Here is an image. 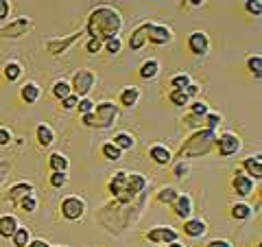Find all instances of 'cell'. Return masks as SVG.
Returning a JSON list of instances; mask_svg holds the SVG:
<instances>
[{"instance_id": "cell-1", "label": "cell", "mask_w": 262, "mask_h": 247, "mask_svg": "<svg viewBox=\"0 0 262 247\" xmlns=\"http://www.w3.org/2000/svg\"><path fill=\"white\" fill-rule=\"evenodd\" d=\"M122 27H125V18L122 13L112 5H96L85 18L83 33L88 37H96L105 42L110 37H118Z\"/></svg>"}, {"instance_id": "cell-2", "label": "cell", "mask_w": 262, "mask_h": 247, "mask_svg": "<svg viewBox=\"0 0 262 247\" xmlns=\"http://www.w3.org/2000/svg\"><path fill=\"white\" fill-rule=\"evenodd\" d=\"M149 182L142 173H131V171H116L107 179V193L112 195L114 203L118 205H131L138 197H140Z\"/></svg>"}, {"instance_id": "cell-3", "label": "cell", "mask_w": 262, "mask_h": 247, "mask_svg": "<svg viewBox=\"0 0 262 247\" xmlns=\"http://www.w3.org/2000/svg\"><path fill=\"white\" fill-rule=\"evenodd\" d=\"M214 145H216V131L208 127H199L184 140V145L177 149V153H173V158L177 160L206 158V155L214 151Z\"/></svg>"}, {"instance_id": "cell-4", "label": "cell", "mask_w": 262, "mask_h": 247, "mask_svg": "<svg viewBox=\"0 0 262 247\" xmlns=\"http://www.w3.org/2000/svg\"><path fill=\"white\" fill-rule=\"evenodd\" d=\"M92 129H110L118 122L120 118V108L118 103L114 101H101V103H94V110H92Z\"/></svg>"}, {"instance_id": "cell-5", "label": "cell", "mask_w": 262, "mask_h": 247, "mask_svg": "<svg viewBox=\"0 0 262 247\" xmlns=\"http://www.w3.org/2000/svg\"><path fill=\"white\" fill-rule=\"evenodd\" d=\"M85 199L79 195H66L61 203H59V212H61V219L70 221V223H75V221H81L85 217Z\"/></svg>"}, {"instance_id": "cell-6", "label": "cell", "mask_w": 262, "mask_h": 247, "mask_svg": "<svg viewBox=\"0 0 262 247\" xmlns=\"http://www.w3.org/2000/svg\"><path fill=\"white\" fill-rule=\"evenodd\" d=\"M96 86V72L90 70V68H77L72 72V79H70V88L79 98L90 96V92L94 90Z\"/></svg>"}, {"instance_id": "cell-7", "label": "cell", "mask_w": 262, "mask_h": 247, "mask_svg": "<svg viewBox=\"0 0 262 247\" xmlns=\"http://www.w3.org/2000/svg\"><path fill=\"white\" fill-rule=\"evenodd\" d=\"M241 149H243V140L236 131H221V134H216L214 151L219 153V158H232Z\"/></svg>"}, {"instance_id": "cell-8", "label": "cell", "mask_w": 262, "mask_h": 247, "mask_svg": "<svg viewBox=\"0 0 262 247\" xmlns=\"http://www.w3.org/2000/svg\"><path fill=\"white\" fill-rule=\"evenodd\" d=\"M33 29V20L29 15H20L11 22H7L0 27V39H20Z\"/></svg>"}, {"instance_id": "cell-9", "label": "cell", "mask_w": 262, "mask_h": 247, "mask_svg": "<svg viewBox=\"0 0 262 247\" xmlns=\"http://www.w3.org/2000/svg\"><path fill=\"white\" fill-rule=\"evenodd\" d=\"M83 35H85V33H83V29H81V31L72 33V35H68V37H51V39H46V51L51 53L53 57L66 55V53H68L70 48L75 46Z\"/></svg>"}, {"instance_id": "cell-10", "label": "cell", "mask_w": 262, "mask_h": 247, "mask_svg": "<svg viewBox=\"0 0 262 247\" xmlns=\"http://www.w3.org/2000/svg\"><path fill=\"white\" fill-rule=\"evenodd\" d=\"M175 39V31L168 27V24H155L151 22L149 33H146V44H153V46H168L173 44Z\"/></svg>"}, {"instance_id": "cell-11", "label": "cell", "mask_w": 262, "mask_h": 247, "mask_svg": "<svg viewBox=\"0 0 262 247\" xmlns=\"http://www.w3.org/2000/svg\"><path fill=\"white\" fill-rule=\"evenodd\" d=\"M186 46L194 57H208L210 48H212V42H210V35L206 31H192L190 35H188V39H186Z\"/></svg>"}, {"instance_id": "cell-12", "label": "cell", "mask_w": 262, "mask_h": 247, "mask_svg": "<svg viewBox=\"0 0 262 247\" xmlns=\"http://www.w3.org/2000/svg\"><path fill=\"white\" fill-rule=\"evenodd\" d=\"M144 238L153 245H168L173 241H179V232L170 225H155L144 234Z\"/></svg>"}, {"instance_id": "cell-13", "label": "cell", "mask_w": 262, "mask_h": 247, "mask_svg": "<svg viewBox=\"0 0 262 247\" xmlns=\"http://www.w3.org/2000/svg\"><path fill=\"white\" fill-rule=\"evenodd\" d=\"M168 208L173 210V215H175L177 219L186 221V219H190V217H192V212H194V201H192V197L188 195V193H179V195H177V199L170 203Z\"/></svg>"}, {"instance_id": "cell-14", "label": "cell", "mask_w": 262, "mask_h": 247, "mask_svg": "<svg viewBox=\"0 0 262 247\" xmlns=\"http://www.w3.org/2000/svg\"><path fill=\"white\" fill-rule=\"evenodd\" d=\"M253 186H256V182H253L249 175H245L241 169H236V171H234V175H232V188H234V193L238 195L241 199H245V197L253 195Z\"/></svg>"}, {"instance_id": "cell-15", "label": "cell", "mask_w": 262, "mask_h": 247, "mask_svg": "<svg viewBox=\"0 0 262 247\" xmlns=\"http://www.w3.org/2000/svg\"><path fill=\"white\" fill-rule=\"evenodd\" d=\"M241 171L245 175H249L253 182H260L262 179V153H256V155H249V158H243L241 162Z\"/></svg>"}, {"instance_id": "cell-16", "label": "cell", "mask_w": 262, "mask_h": 247, "mask_svg": "<svg viewBox=\"0 0 262 247\" xmlns=\"http://www.w3.org/2000/svg\"><path fill=\"white\" fill-rule=\"evenodd\" d=\"M142 98V90L138 86H125L118 92V108H125V110H131L140 103Z\"/></svg>"}, {"instance_id": "cell-17", "label": "cell", "mask_w": 262, "mask_h": 247, "mask_svg": "<svg viewBox=\"0 0 262 247\" xmlns=\"http://www.w3.org/2000/svg\"><path fill=\"white\" fill-rule=\"evenodd\" d=\"M35 191V186H33L31 182H15V184H11L9 188H7V203L11 205V208H15V205H18V201L22 199L24 195H29V193H33Z\"/></svg>"}, {"instance_id": "cell-18", "label": "cell", "mask_w": 262, "mask_h": 247, "mask_svg": "<svg viewBox=\"0 0 262 247\" xmlns=\"http://www.w3.org/2000/svg\"><path fill=\"white\" fill-rule=\"evenodd\" d=\"M149 27H151V20H146V22H140L134 31H131L127 46H129L134 53H136V51H142V48L146 46V33H149Z\"/></svg>"}, {"instance_id": "cell-19", "label": "cell", "mask_w": 262, "mask_h": 247, "mask_svg": "<svg viewBox=\"0 0 262 247\" xmlns=\"http://www.w3.org/2000/svg\"><path fill=\"white\" fill-rule=\"evenodd\" d=\"M149 160L153 164H158V167H168V164L173 162V151H170L166 145L155 142L149 147Z\"/></svg>"}, {"instance_id": "cell-20", "label": "cell", "mask_w": 262, "mask_h": 247, "mask_svg": "<svg viewBox=\"0 0 262 247\" xmlns=\"http://www.w3.org/2000/svg\"><path fill=\"white\" fill-rule=\"evenodd\" d=\"M35 140H37L39 149H48V147H53V142L57 140V134L48 122H39V125L35 127Z\"/></svg>"}, {"instance_id": "cell-21", "label": "cell", "mask_w": 262, "mask_h": 247, "mask_svg": "<svg viewBox=\"0 0 262 247\" xmlns=\"http://www.w3.org/2000/svg\"><path fill=\"white\" fill-rule=\"evenodd\" d=\"M20 98L27 105H35L39 98H42V88H39L37 81H27V84H22L20 88Z\"/></svg>"}, {"instance_id": "cell-22", "label": "cell", "mask_w": 262, "mask_h": 247, "mask_svg": "<svg viewBox=\"0 0 262 247\" xmlns=\"http://www.w3.org/2000/svg\"><path fill=\"white\" fill-rule=\"evenodd\" d=\"M184 234L188 238H201L208 234V223L203 219H186L184 221Z\"/></svg>"}, {"instance_id": "cell-23", "label": "cell", "mask_w": 262, "mask_h": 247, "mask_svg": "<svg viewBox=\"0 0 262 247\" xmlns=\"http://www.w3.org/2000/svg\"><path fill=\"white\" fill-rule=\"evenodd\" d=\"M160 72H162V64L158 59H144L140 64V68H138V75H140L142 81H153V79H158L160 77Z\"/></svg>"}, {"instance_id": "cell-24", "label": "cell", "mask_w": 262, "mask_h": 247, "mask_svg": "<svg viewBox=\"0 0 262 247\" xmlns=\"http://www.w3.org/2000/svg\"><path fill=\"white\" fill-rule=\"evenodd\" d=\"M22 75H24L22 61H18V59L5 61V66H3V77H5V81H9V84H15V81L22 79Z\"/></svg>"}, {"instance_id": "cell-25", "label": "cell", "mask_w": 262, "mask_h": 247, "mask_svg": "<svg viewBox=\"0 0 262 247\" xmlns=\"http://www.w3.org/2000/svg\"><path fill=\"white\" fill-rule=\"evenodd\" d=\"M253 210L249 203H245V201H236L229 205V217H232L234 221H249L253 217Z\"/></svg>"}, {"instance_id": "cell-26", "label": "cell", "mask_w": 262, "mask_h": 247, "mask_svg": "<svg viewBox=\"0 0 262 247\" xmlns=\"http://www.w3.org/2000/svg\"><path fill=\"white\" fill-rule=\"evenodd\" d=\"M46 167H48V171H68L70 169V160H68V155L66 153L53 151L51 155H48V160H46Z\"/></svg>"}, {"instance_id": "cell-27", "label": "cell", "mask_w": 262, "mask_h": 247, "mask_svg": "<svg viewBox=\"0 0 262 247\" xmlns=\"http://www.w3.org/2000/svg\"><path fill=\"white\" fill-rule=\"evenodd\" d=\"M18 228H20V221L15 215H3L0 217V238H11Z\"/></svg>"}, {"instance_id": "cell-28", "label": "cell", "mask_w": 262, "mask_h": 247, "mask_svg": "<svg viewBox=\"0 0 262 247\" xmlns=\"http://www.w3.org/2000/svg\"><path fill=\"white\" fill-rule=\"evenodd\" d=\"M112 142L116 145L118 149H122V151H131L136 147V136L129 134V131H118V134H114Z\"/></svg>"}, {"instance_id": "cell-29", "label": "cell", "mask_w": 262, "mask_h": 247, "mask_svg": "<svg viewBox=\"0 0 262 247\" xmlns=\"http://www.w3.org/2000/svg\"><path fill=\"white\" fill-rule=\"evenodd\" d=\"M37 205H39V199H37L35 191H33V193H29V195H24L22 199L18 201V205H15V208L22 210L24 215H33V212L37 210Z\"/></svg>"}, {"instance_id": "cell-30", "label": "cell", "mask_w": 262, "mask_h": 247, "mask_svg": "<svg viewBox=\"0 0 262 247\" xmlns=\"http://www.w3.org/2000/svg\"><path fill=\"white\" fill-rule=\"evenodd\" d=\"M177 195H179V191L175 186H162L160 191L155 193V201L162 203V205H170L177 199Z\"/></svg>"}, {"instance_id": "cell-31", "label": "cell", "mask_w": 262, "mask_h": 247, "mask_svg": "<svg viewBox=\"0 0 262 247\" xmlns=\"http://www.w3.org/2000/svg\"><path fill=\"white\" fill-rule=\"evenodd\" d=\"M122 153H125V151L118 149V147L114 145L112 140H107V142L101 145V155H103V158L107 160V162H118V160L122 158Z\"/></svg>"}, {"instance_id": "cell-32", "label": "cell", "mask_w": 262, "mask_h": 247, "mask_svg": "<svg viewBox=\"0 0 262 247\" xmlns=\"http://www.w3.org/2000/svg\"><path fill=\"white\" fill-rule=\"evenodd\" d=\"M72 92V88H70V81H66V79H57L53 88H51V96L55 98V101H61V98H66Z\"/></svg>"}, {"instance_id": "cell-33", "label": "cell", "mask_w": 262, "mask_h": 247, "mask_svg": "<svg viewBox=\"0 0 262 247\" xmlns=\"http://www.w3.org/2000/svg\"><path fill=\"white\" fill-rule=\"evenodd\" d=\"M68 182H70L68 171H51V175H48V184H51V188H57V191L66 188Z\"/></svg>"}, {"instance_id": "cell-34", "label": "cell", "mask_w": 262, "mask_h": 247, "mask_svg": "<svg viewBox=\"0 0 262 247\" xmlns=\"http://www.w3.org/2000/svg\"><path fill=\"white\" fill-rule=\"evenodd\" d=\"M166 98L173 105H177V108H184V105H188L190 103V96L186 94V90H182V88H170L168 90V94H166Z\"/></svg>"}, {"instance_id": "cell-35", "label": "cell", "mask_w": 262, "mask_h": 247, "mask_svg": "<svg viewBox=\"0 0 262 247\" xmlns=\"http://www.w3.org/2000/svg\"><path fill=\"white\" fill-rule=\"evenodd\" d=\"M245 64H247V70L253 75V79L260 81L262 79V57L258 53H253V55L247 57V61H245Z\"/></svg>"}, {"instance_id": "cell-36", "label": "cell", "mask_w": 262, "mask_h": 247, "mask_svg": "<svg viewBox=\"0 0 262 247\" xmlns=\"http://www.w3.org/2000/svg\"><path fill=\"white\" fill-rule=\"evenodd\" d=\"M29 241H31V232H29V228H18L13 232V236H11V243H13V247H27L29 245Z\"/></svg>"}, {"instance_id": "cell-37", "label": "cell", "mask_w": 262, "mask_h": 247, "mask_svg": "<svg viewBox=\"0 0 262 247\" xmlns=\"http://www.w3.org/2000/svg\"><path fill=\"white\" fill-rule=\"evenodd\" d=\"M186 108L190 114H196V116H206V114L210 112V105L206 101H199V98H190V103H188Z\"/></svg>"}, {"instance_id": "cell-38", "label": "cell", "mask_w": 262, "mask_h": 247, "mask_svg": "<svg viewBox=\"0 0 262 247\" xmlns=\"http://www.w3.org/2000/svg\"><path fill=\"white\" fill-rule=\"evenodd\" d=\"M122 39H120V35L118 37H110V39H105L103 42V51L105 53H110V55H118L120 51H122Z\"/></svg>"}, {"instance_id": "cell-39", "label": "cell", "mask_w": 262, "mask_h": 247, "mask_svg": "<svg viewBox=\"0 0 262 247\" xmlns=\"http://www.w3.org/2000/svg\"><path fill=\"white\" fill-rule=\"evenodd\" d=\"M190 81H192V77L190 75H188V72H177V75H173V77H170V81H168V86L170 88H186L188 84H190Z\"/></svg>"}, {"instance_id": "cell-40", "label": "cell", "mask_w": 262, "mask_h": 247, "mask_svg": "<svg viewBox=\"0 0 262 247\" xmlns=\"http://www.w3.org/2000/svg\"><path fill=\"white\" fill-rule=\"evenodd\" d=\"M221 122H223V116H221L219 112H212V110H210L206 116H203V127H208V129H214V131H216Z\"/></svg>"}, {"instance_id": "cell-41", "label": "cell", "mask_w": 262, "mask_h": 247, "mask_svg": "<svg viewBox=\"0 0 262 247\" xmlns=\"http://www.w3.org/2000/svg\"><path fill=\"white\" fill-rule=\"evenodd\" d=\"M243 7L249 15H253V18H260L262 15V0H245Z\"/></svg>"}, {"instance_id": "cell-42", "label": "cell", "mask_w": 262, "mask_h": 247, "mask_svg": "<svg viewBox=\"0 0 262 247\" xmlns=\"http://www.w3.org/2000/svg\"><path fill=\"white\" fill-rule=\"evenodd\" d=\"M188 173H190V167H188V160H177L175 167H173V175L177 179H184L188 177Z\"/></svg>"}, {"instance_id": "cell-43", "label": "cell", "mask_w": 262, "mask_h": 247, "mask_svg": "<svg viewBox=\"0 0 262 247\" xmlns=\"http://www.w3.org/2000/svg\"><path fill=\"white\" fill-rule=\"evenodd\" d=\"M182 122H184L186 127H190V129H199V127H203V116H196V114L188 112L186 116L182 118Z\"/></svg>"}, {"instance_id": "cell-44", "label": "cell", "mask_w": 262, "mask_h": 247, "mask_svg": "<svg viewBox=\"0 0 262 247\" xmlns=\"http://www.w3.org/2000/svg\"><path fill=\"white\" fill-rule=\"evenodd\" d=\"M61 110H66V112H72V110H77V103H79V96L75 94V92H70L66 98H61Z\"/></svg>"}, {"instance_id": "cell-45", "label": "cell", "mask_w": 262, "mask_h": 247, "mask_svg": "<svg viewBox=\"0 0 262 247\" xmlns=\"http://www.w3.org/2000/svg\"><path fill=\"white\" fill-rule=\"evenodd\" d=\"M101 51H103V42H101V39L88 37V42H85V53H90V55H98Z\"/></svg>"}, {"instance_id": "cell-46", "label": "cell", "mask_w": 262, "mask_h": 247, "mask_svg": "<svg viewBox=\"0 0 262 247\" xmlns=\"http://www.w3.org/2000/svg\"><path fill=\"white\" fill-rule=\"evenodd\" d=\"M92 110H94V101H92V98H88V96L79 98V103H77V112L79 114H88V112H92Z\"/></svg>"}, {"instance_id": "cell-47", "label": "cell", "mask_w": 262, "mask_h": 247, "mask_svg": "<svg viewBox=\"0 0 262 247\" xmlns=\"http://www.w3.org/2000/svg\"><path fill=\"white\" fill-rule=\"evenodd\" d=\"M11 142H13V134H11V129L0 127V147H9Z\"/></svg>"}, {"instance_id": "cell-48", "label": "cell", "mask_w": 262, "mask_h": 247, "mask_svg": "<svg viewBox=\"0 0 262 247\" xmlns=\"http://www.w3.org/2000/svg\"><path fill=\"white\" fill-rule=\"evenodd\" d=\"M11 15V0H0V22Z\"/></svg>"}, {"instance_id": "cell-49", "label": "cell", "mask_w": 262, "mask_h": 247, "mask_svg": "<svg viewBox=\"0 0 262 247\" xmlns=\"http://www.w3.org/2000/svg\"><path fill=\"white\" fill-rule=\"evenodd\" d=\"M206 247H234V243L227 241V238H212L206 243Z\"/></svg>"}, {"instance_id": "cell-50", "label": "cell", "mask_w": 262, "mask_h": 247, "mask_svg": "<svg viewBox=\"0 0 262 247\" xmlns=\"http://www.w3.org/2000/svg\"><path fill=\"white\" fill-rule=\"evenodd\" d=\"M9 171H11V164L7 162V160H0V186L5 184V179H7V175H9Z\"/></svg>"}, {"instance_id": "cell-51", "label": "cell", "mask_w": 262, "mask_h": 247, "mask_svg": "<svg viewBox=\"0 0 262 247\" xmlns=\"http://www.w3.org/2000/svg\"><path fill=\"white\" fill-rule=\"evenodd\" d=\"M184 90H186V94L190 96V98H196V94L201 92V86H199V84H194V81H190V84H188Z\"/></svg>"}, {"instance_id": "cell-52", "label": "cell", "mask_w": 262, "mask_h": 247, "mask_svg": "<svg viewBox=\"0 0 262 247\" xmlns=\"http://www.w3.org/2000/svg\"><path fill=\"white\" fill-rule=\"evenodd\" d=\"M27 247H51V243H48L46 238H31Z\"/></svg>"}, {"instance_id": "cell-53", "label": "cell", "mask_w": 262, "mask_h": 247, "mask_svg": "<svg viewBox=\"0 0 262 247\" xmlns=\"http://www.w3.org/2000/svg\"><path fill=\"white\" fill-rule=\"evenodd\" d=\"M188 7H192V9H201L203 5H206V0H186Z\"/></svg>"}, {"instance_id": "cell-54", "label": "cell", "mask_w": 262, "mask_h": 247, "mask_svg": "<svg viewBox=\"0 0 262 247\" xmlns=\"http://www.w3.org/2000/svg\"><path fill=\"white\" fill-rule=\"evenodd\" d=\"M166 247H186L184 243H179V241H173V243H168Z\"/></svg>"}, {"instance_id": "cell-55", "label": "cell", "mask_w": 262, "mask_h": 247, "mask_svg": "<svg viewBox=\"0 0 262 247\" xmlns=\"http://www.w3.org/2000/svg\"><path fill=\"white\" fill-rule=\"evenodd\" d=\"M51 247H66V245H51Z\"/></svg>"}, {"instance_id": "cell-56", "label": "cell", "mask_w": 262, "mask_h": 247, "mask_svg": "<svg viewBox=\"0 0 262 247\" xmlns=\"http://www.w3.org/2000/svg\"><path fill=\"white\" fill-rule=\"evenodd\" d=\"M158 247H166V245H158Z\"/></svg>"}]
</instances>
